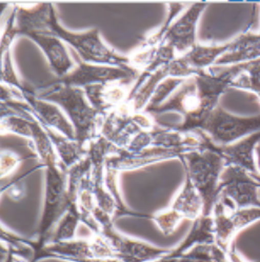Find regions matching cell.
Instances as JSON below:
<instances>
[{
	"label": "cell",
	"instance_id": "6da1fadb",
	"mask_svg": "<svg viewBox=\"0 0 260 262\" xmlns=\"http://www.w3.org/2000/svg\"><path fill=\"white\" fill-rule=\"evenodd\" d=\"M34 94L44 100L57 104L74 126L76 141L88 148L91 141L100 134L104 116L93 106L83 89L54 81L35 88Z\"/></svg>",
	"mask_w": 260,
	"mask_h": 262
},
{
	"label": "cell",
	"instance_id": "7a4b0ae2",
	"mask_svg": "<svg viewBox=\"0 0 260 262\" xmlns=\"http://www.w3.org/2000/svg\"><path fill=\"white\" fill-rule=\"evenodd\" d=\"M203 134V146L185 153L179 159L203 202L202 215L212 214L218 196L220 176L227 165L225 158L215 148L210 138Z\"/></svg>",
	"mask_w": 260,
	"mask_h": 262
},
{
	"label": "cell",
	"instance_id": "3957f363",
	"mask_svg": "<svg viewBox=\"0 0 260 262\" xmlns=\"http://www.w3.org/2000/svg\"><path fill=\"white\" fill-rule=\"evenodd\" d=\"M46 167V192L45 207L41 223L36 241L37 251L46 246L55 227L70 208L68 194L67 168L59 158H51L42 162Z\"/></svg>",
	"mask_w": 260,
	"mask_h": 262
},
{
	"label": "cell",
	"instance_id": "277c9868",
	"mask_svg": "<svg viewBox=\"0 0 260 262\" xmlns=\"http://www.w3.org/2000/svg\"><path fill=\"white\" fill-rule=\"evenodd\" d=\"M48 33L57 36L71 46L84 62L118 68L131 67L128 56L121 55L106 46L96 28L85 32H71L60 26L56 15L53 18Z\"/></svg>",
	"mask_w": 260,
	"mask_h": 262
},
{
	"label": "cell",
	"instance_id": "5b68a950",
	"mask_svg": "<svg viewBox=\"0 0 260 262\" xmlns=\"http://www.w3.org/2000/svg\"><path fill=\"white\" fill-rule=\"evenodd\" d=\"M199 130L206 134L214 144L228 145L260 132V116L238 117L217 105Z\"/></svg>",
	"mask_w": 260,
	"mask_h": 262
},
{
	"label": "cell",
	"instance_id": "8992f818",
	"mask_svg": "<svg viewBox=\"0 0 260 262\" xmlns=\"http://www.w3.org/2000/svg\"><path fill=\"white\" fill-rule=\"evenodd\" d=\"M203 212L202 199L193 185L190 177L185 174V182L176 195L171 207L156 215H148L164 236H169L176 230L180 221L188 219L195 221Z\"/></svg>",
	"mask_w": 260,
	"mask_h": 262
},
{
	"label": "cell",
	"instance_id": "52a82bcc",
	"mask_svg": "<svg viewBox=\"0 0 260 262\" xmlns=\"http://www.w3.org/2000/svg\"><path fill=\"white\" fill-rule=\"evenodd\" d=\"M259 189L260 176L252 175L239 166L226 165L220 176L217 198L230 200L236 209L260 208Z\"/></svg>",
	"mask_w": 260,
	"mask_h": 262
},
{
	"label": "cell",
	"instance_id": "ba28073f",
	"mask_svg": "<svg viewBox=\"0 0 260 262\" xmlns=\"http://www.w3.org/2000/svg\"><path fill=\"white\" fill-rule=\"evenodd\" d=\"M140 74L141 73L139 71L132 67L118 68L100 66L88 63L79 59L75 68L66 76L58 78L57 81L68 85L85 89L91 85L112 81H129L135 83Z\"/></svg>",
	"mask_w": 260,
	"mask_h": 262
},
{
	"label": "cell",
	"instance_id": "9c48e42d",
	"mask_svg": "<svg viewBox=\"0 0 260 262\" xmlns=\"http://www.w3.org/2000/svg\"><path fill=\"white\" fill-rule=\"evenodd\" d=\"M100 234L113 250L115 259L120 262H152L172 251L127 237L116 231L114 226L102 228Z\"/></svg>",
	"mask_w": 260,
	"mask_h": 262
},
{
	"label": "cell",
	"instance_id": "30bf717a",
	"mask_svg": "<svg viewBox=\"0 0 260 262\" xmlns=\"http://www.w3.org/2000/svg\"><path fill=\"white\" fill-rule=\"evenodd\" d=\"M143 128L138 123L136 112L128 107L126 102L104 116L100 134L119 149H125Z\"/></svg>",
	"mask_w": 260,
	"mask_h": 262
},
{
	"label": "cell",
	"instance_id": "8fae6325",
	"mask_svg": "<svg viewBox=\"0 0 260 262\" xmlns=\"http://www.w3.org/2000/svg\"><path fill=\"white\" fill-rule=\"evenodd\" d=\"M193 149L183 148H163V147H147L140 152H128L126 149H118L111 155L105 161V170H110L119 175L123 171H132L136 168L146 166L158 161L180 158L185 153Z\"/></svg>",
	"mask_w": 260,
	"mask_h": 262
},
{
	"label": "cell",
	"instance_id": "7c38bea8",
	"mask_svg": "<svg viewBox=\"0 0 260 262\" xmlns=\"http://www.w3.org/2000/svg\"><path fill=\"white\" fill-rule=\"evenodd\" d=\"M208 5L204 3L193 4L180 15L166 30L161 45L172 48L177 56H182L191 51L196 43V28L199 17Z\"/></svg>",
	"mask_w": 260,
	"mask_h": 262
},
{
	"label": "cell",
	"instance_id": "4fadbf2b",
	"mask_svg": "<svg viewBox=\"0 0 260 262\" xmlns=\"http://www.w3.org/2000/svg\"><path fill=\"white\" fill-rule=\"evenodd\" d=\"M23 95L29 103L33 115L41 125L57 130L71 140H76L73 124L57 104L37 97L34 94V88L30 85H27Z\"/></svg>",
	"mask_w": 260,
	"mask_h": 262
},
{
	"label": "cell",
	"instance_id": "5bb4252c",
	"mask_svg": "<svg viewBox=\"0 0 260 262\" xmlns=\"http://www.w3.org/2000/svg\"><path fill=\"white\" fill-rule=\"evenodd\" d=\"M134 84L129 81H112L91 85L83 90L90 103L102 116H106L126 102Z\"/></svg>",
	"mask_w": 260,
	"mask_h": 262
},
{
	"label": "cell",
	"instance_id": "9a60e30c",
	"mask_svg": "<svg viewBox=\"0 0 260 262\" xmlns=\"http://www.w3.org/2000/svg\"><path fill=\"white\" fill-rule=\"evenodd\" d=\"M15 28L17 36L30 33H48L53 18L56 16L52 4L14 5Z\"/></svg>",
	"mask_w": 260,
	"mask_h": 262
},
{
	"label": "cell",
	"instance_id": "2e32d148",
	"mask_svg": "<svg viewBox=\"0 0 260 262\" xmlns=\"http://www.w3.org/2000/svg\"><path fill=\"white\" fill-rule=\"evenodd\" d=\"M27 37L38 46L49 61L52 71L61 78L69 74L75 63L70 57L64 42L51 33H30Z\"/></svg>",
	"mask_w": 260,
	"mask_h": 262
},
{
	"label": "cell",
	"instance_id": "e0dca14e",
	"mask_svg": "<svg viewBox=\"0 0 260 262\" xmlns=\"http://www.w3.org/2000/svg\"><path fill=\"white\" fill-rule=\"evenodd\" d=\"M259 140L260 132H257L228 145H214L217 152L225 158L227 165L239 166L252 175L260 176L255 159V148Z\"/></svg>",
	"mask_w": 260,
	"mask_h": 262
},
{
	"label": "cell",
	"instance_id": "ac0fdd59",
	"mask_svg": "<svg viewBox=\"0 0 260 262\" xmlns=\"http://www.w3.org/2000/svg\"><path fill=\"white\" fill-rule=\"evenodd\" d=\"M260 59V31L246 32L231 41L229 50L216 61L215 66H233Z\"/></svg>",
	"mask_w": 260,
	"mask_h": 262
},
{
	"label": "cell",
	"instance_id": "d6986e66",
	"mask_svg": "<svg viewBox=\"0 0 260 262\" xmlns=\"http://www.w3.org/2000/svg\"><path fill=\"white\" fill-rule=\"evenodd\" d=\"M44 126V125H42ZM51 139L55 151L57 153L59 161L67 168L75 165L88 155V148L82 146L78 141L71 140L64 135L50 127L44 126Z\"/></svg>",
	"mask_w": 260,
	"mask_h": 262
},
{
	"label": "cell",
	"instance_id": "ffe728a7",
	"mask_svg": "<svg viewBox=\"0 0 260 262\" xmlns=\"http://www.w3.org/2000/svg\"><path fill=\"white\" fill-rule=\"evenodd\" d=\"M231 42L222 45H196L191 51L182 55V58L196 73L209 70L230 48Z\"/></svg>",
	"mask_w": 260,
	"mask_h": 262
},
{
	"label": "cell",
	"instance_id": "44dd1931",
	"mask_svg": "<svg viewBox=\"0 0 260 262\" xmlns=\"http://www.w3.org/2000/svg\"><path fill=\"white\" fill-rule=\"evenodd\" d=\"M213 245L215 241V232H214V221L212 215L206 216L201 215L193 223V227L189 235L187 236L176 249L174 253L180 256L181 254L189 251L191 248L197 245Z\"/></svg>",
	"mask_w": 260,
	"mask_h": 262
},
{
	"label": "cell",
	"instance_id": "7402d4cb",
	"mask_svg": "<svg viewBox=\"0 0 260 262\" xmlns=\"http://www.w3.org/2000/svg\"><path fill=\"white\" fill-rule=\"evenodd\" d=\"M80 222H82L81 212L79 211L77 205L71 204L67 213L56 224V227H55L47 243H55L75 239L76 231Z\"/></svg>",
	"mask_w": 260,
	"mask_h": 262
},
{
	"label": "cell",
	"instance_id": "603a6c76",
	"mask_svg": "<svg viewBox=\"0 0 260 262\" xmlns=\"http://www.w3.org/2000/svg\"><path fill=\"white\" fill-rule=\"evenodd\" d=\"M240 72L231 86L249 90L260 98V59L239 63Z\"/></svg>",
	"mask_w": 260,
	"mask_h": 262
},
{
	"label": "cell",
	"instance_id": "cb8c5ba5",
	"mask_svg": "<svg viewBox=\"0 0 260 262\" xmlns=\"http://www.w3.org/2000/svg\"><path fill=\"white\" fill-rule=\"evenodd\" d=\"M226 252L216 243L213 245H197L181 254L176 262H221L226 257Z\"/></svg>",
	"mask_w": 260,
	"mask_h": 262
},
{
	"label": "cell",
	"instance_id": "d4e9b609",
	"mask_svg": "<svg viewBox=\"0 0 260 262\" xmlns=\"http://www.w3.org/2000/svg\"><path fill=\"white\" fill-rule=\"evenodd\" d=\"M184 81V79L170 77L164 79L156 89L154 94L148 102L147 106L143 110L145 112H151L154 108L158 107L161 103H163L166 99H168L173 93L176 91V89Z\"/></svg>",
	"mask_w": 260,
	"mask_h": 262
},
{
	"label": "cell",
	"instance_id": "484cf974",
	"mask_svg": "<svg viewBox=\"0 0 260 262\" xmlns=\"http://www.w3.org/2000/svg\"><path fill=\"white\" fill-rule=\"evenodd\" d=\"M2 84L17 89L23 93L27 89V84L23 83L17 76L12 61L11 51L2 55Z\"/></svg>",
	"mask_w": 260,
	"mask_h": 262
},
{
	"label": "cell",
	"instance_id": "4316f807",
	"mask_svg": "<svg viewBox=\"0 0 260 262\" xmlns=\"http://www.w3.org/2000/svg\"><path fill=\"white\" fill-rule=\"evenodd\" d=\"M21 158L18 157L15 153L12 152H5L3 151L2 153V177L4 178L5 176H8L11 174L17 165L20 163Z\"/></svg>",
	"mask_w": 260,
	"mask_h": 262
},
{
	"label": "cell",
	"instance_id": "83f0119b",
	"mask_svg": "<svg viewBox=\"0 0 260 262\" xmlns=\"http://www.w3.org/2000/svg\"><path fill=\"white\" fill-rule=\"evenodd\" d=\"M7 192L9 197H11L13 200L18 201L24 198L25 196V186L24 184L19 183H14L7 188Z\"/></svg>",
	"mask_w": 260,
	"mask_h": 262
},
{
	"label": "cell",
	"instance_id": "f1b7e54d",
	"mask_svg": "<svg viewBox=\"0 0 260 262\" xmlns=\"http://www.w3.org/2000/svg\"><path fill=\"white\" fill-rule=\"evenodd\" d=\"M2 262H31L28 259L10 252L4 245H2Z\"/></svg>",
	"mask_w": 260,
	"mask_h": 262
},
{
	"label": "cell",
	"instance_id": "f546056e",
	"mask_svg": "<svg viewBox=\"0 0 260 262\" xmlns=\"http://www.w3.org/2000/svg\"><path fill=\"white\" fill-rule=\"evenodd\" d=\"M227 258L229 262H249L245 259V257L241 256L235 249L231 248L229 251L226 252Z\"/></svg>",
	"mask_w": 260,
	"mask_h": 262
},
{
	"label": "cell",
	"instance_id": "4dcf8cb0",
	"mask_svg": "<svg viewBox=\"0 0 260 262\" xmlns=\"http://www.w3.org/2000/svg\"><path fill=\"white\" fill-rule=\"evenodd\" d=\"M178 257L179 256H177L172 250L168 255H165V256H163V257H161V258H159L155 261H152V262H176Z\"/></svg>",
	"mask_w": 260,
	"mask_h": 262
},
{
	"label": "cell",
	"instance_id": "1f68e13d",
	"mask_svg": "<svg viewBox=\"0 0 260 262\" xmlns=\"http://www.w3.org/2000/svg\"><path fill=\"white\" fill-rule=\"evenodd\" d=\"M255 154H256V165H257V170L260 175V144H258L255 148Z\"/></svg>",
	"mask_w": 260,
	"mask_h": 262
},
{
	"label": "cell",
	"instance_id": "d6a6232c",
	"mask_svg": "<svg viewBox=\"0 0 260 262\" xmlns=\"http://www.w3.org/2000/svg\"><path fill=\"white\" fill-rule=\"evenodd\" d=\"M221 262H229V261H228V258H227V255H226V257H225L224 259L221 260Z\"/></svg>",
	"mask_w": 260,
	"mask_h": 262
}]
</instances>
